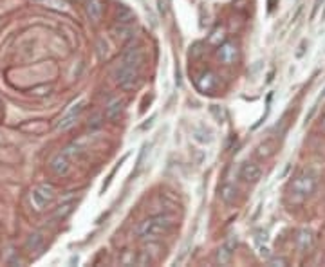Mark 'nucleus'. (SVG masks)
<instances>
[{
  "instance_id": "26",
  "label": "nucleus",
  "mask_w": 325,
  "mask_h": 267,
  "mask_svg": "<svg viewBox=\"0 0 325 267\" xmlns=\"http://www.w3.org/2000/svg\"><path fill=\"white\" fill-rule=\"evenodd\" d=\"M257 235H258V236H257V240H260V242L262 240H264V242L268 240V233H266V231H257Z\"/></svg>"
},
{
  "instance_id": "12",
  "label": "nucleus",
  "mask_w": 325,
  "mask_h": 267,
  "mask_svg": "<svg viewBox=\"0 0 325 267\" xmlns=\"http://www.w3.org/2000/svg\"><path fill=\"white\" fill-rule=\"evenodd\" d=\"M45 244V238L42 233H33V235H29V238L26 240V251L27 254H38L40 251H42V248H44Z\"/></svg>"
},
{
  "instance_id": "1",
  "label": "nucleus",
  "mask_w": 325,
  "mask_h": 267,
  "mask_svg": "<svg viewBox=\"0 0 325 267\" xmlns=\"http://www.w3.org/2000/svg\"><path fill=\"white\" fill-rule=\"evenodd\" d=\"M173 228V218L168 215H155L143 220L137 228V235L145 240H157L161 236L168 235Z\"/></svg>"
},
{
  "instance_id": "13",
  "label": "nucleus",
  "mask_w": 325,
  "mask_h": 267,
  "mask_svg": "<svg viewBox=\"0 0 325 267\" xmlns=\"http://www.w3.org/2000/svg\"><path fill=\"white\" fill-rule=\"evenodd\" d=\"M112 34L120 40H127L134 34V24L132 22H118L112 27Z\"/></svg>"
},
{
  "instance_id": "23",
  "label": "nucleus",
  "mask_w": 325,
  "mask_h": 267,
  "mask_svg": "<svg viewBox=\"0 0 325 267\" xmlns=\"http://www.w3.org/2000/svg\"><path fill=\"white\" fill-rule=\"evenodd\" d=\"M121 264H123V266H136V254L134 253L123 254V256H121Z\"/></svg>"
},
{
  "instance_id": "20",
  "label": "nucleus",
  "mask_w": 325,
  "mask_h": 267,
  "mask_svg": "<svg viewBox=\"0 0 325 267\" xmlns=\"http://www.w3.org/2000/svg\"><path fill=\"white\" fill-rule=\"evenodd\" d=\"M42 4L49 9H58V11H65L67 9V2L65 0H42Z\"/></svg>"
},
{
  "instance_id": "25",
  "label": "nucleus",
  "mask_w": 325,
  "mask_h": 267,
  "mask_svg": "<svg viewBox=\"0 0 325 267\" xmlns=\"http://www.w3.org/2000/svg\"><path fill=\"white\" fill-rule=\"evenodd\" d=\"M260 256H262V258H266V260H268L269 256H271V254H269V249H268V248H264V246H260Z\"/></svg>"
},
{
  "instance_id": "4",
  "label": "nucleus",
  "mask_w": 325,
  "mask_h": 267,
  "mask_svg": "<svg viewBox=\"0 0 325 267\" xmlns=\"http://www.w3.org/2000/svg\"><path fill=\"white\" fill-rule=\"evenodd\" d=\"M114 80L123 90H132L139 85V70L125 64H120V67L114 70Z\"/></svg>"
},
{
  "instance_id": "22",
  "label": "nucleus",
  "mask_w": 325,
  "mask_h": 267,
  "mask_svg": "<svg viewBox=\"0 0 325 267\" xmlns=\"http://www.w3.org/2000/svg\"><path fill=\"white\" fill-rule=\"evenodd\" d=\"M268 266H271V267H284V266H287V260H286V258H282V256H274V258H271V256H269V258H268Z\"/></svg>"
},
{
  "instance_id": "21",
  "label": "nucleus",
  "mask_w": 325,
  "mask_h": 267,
  "mask_svg": "<svg viewBox=\"0 0 325 267\" xmlns=\"http://www.w3.org/2000/svg\"><path fill=\"white\" fill-rule=\"evenodd\" d=\"M148 150H150V145H145L143 147V150H141V153H139V159H137V170H136V175L141 172V168H143V163H145V159H147V153H148Z\"/></svg>"
},
{
  "instance_id": "8",
  "label": "nucleus",
  "mask_w": 325,
  "mask_h": 267,
  "mask_svg": "<svg viewBox=\"0 0 325 267\" xmlns=\"http://www.w3.org/2000/svg\"><path fill=\"white\" fill-rule=\"evenodd\" d=\"M82 108H83V100H80V101L74 103V105H70L69 110H67V112L60 117V121H58V125H56L58 130H67V128L72 127V125L76 123L78 114L82 112Z\"/></svg>"
},
{
  "instance_id": "2",
  "label": "nucleus",
  "mask_w": 325,
  "mask_h": 267,
  "mask_svg": "<svg viewBox=\"0 0 325 267\" xmlns=\"http://www.w3.org/2000/svg\"><path fill=\"white\" fill-rule=\"evenodd\" d=\"M316 184H318V177H316L311 170H304V172H300L298 175L291 181V184H289L291 197H294L296 200H304V199H307L312 191L316 190Z\"/></svg>"
},
{
  "instance_id": "9",
  "label": "nucleus",
  "mask_w": 325,
  "mask_h": 267,
  "mask_svg": "<svg viewBox=\"0 0 325 267\" xmlns=\"http://www.w3.org/2000/svg\"><path fill=\"white\" fill-rule=\"evenodd\" d=\"M217 56L219 60L222 62V64H233L239 56V49H237V45L233 42H224L222 45H219V49H217Z\"/></svg>"
},
{
  "instance_id": "14",
  "label": "nucleus",
  "mask_w": 325,
  "mask_h": 267,
  "mask_svg": "<svg viewBox=\"0 0 325 267\" xmlns=\"http://www.w3.org/2000/svg\"><path fill=\"white\" fill-rule=\"evenodd\" d=\"M123 114V101L121 100H112L105 108V116L110 121H118Z\"/></svg>"
},
{
  "instance_id": "7",
  "label": "nucleus",
  "mask_w": 325,
  "mask_h": 267,
  "mask_svg": "<svg viewBox=\"0 0 325 267\" xmlns=\"http://www.w3.org/2000/svg\"><path fill=\"white\" fill-rule=\"evenodd\" d=\"M240 177L242 181L249 183V184H255L262 179V168L260 165H257L255 161H246L240 166Z\"/></svg>"
},
{
  "instance_id": "5",
  "label": "nucleus",
  "mask_w": 325,
  "mask_h": 267,
  "mask_svg": "<svg viewBox=\"0 0 325 267\" xmlns=\"http://www.w3.org/2000/svg\"><path fill=\"white\" fill-rule=\"evenodd\" d=\"M49 168H51L52 173H56V175H60V177L69 175L70 168H72V165H70V155L65 152V150L64 152L56 153V155L51 159V163H49Z\"/></svg>"
},
{
  "instance_id": "6",
  "label": "nucleus",
  "mask_w": 325,
  "mask_h": 267,
  "mask_svg": "<svg viewBox=\"0 0 325 267\" xmlns=\"http://www.w3.org/2000/svg\"><path fill=\"white\" fill-rule=\"evenodd\" d=\"M143 62H145V52H143V49H141L139 45H137V47H127V49H125L123 58H121V64L128 65V67H134V69L139 70Z\"/></svg>"
},
{
  "instance_id": "3",
  "label": "nucleus",
  "mask_w": 325,
  "mask_h": 267,
  "mask_svg": "<svg viewBox=\"0 0 325 267\" xmlns=\"http://www.w3.org/2000/svg\"><path fill=\"white\" fill-rule=\"evenodd\" d=\"M56 199V190L51 184H38L31 191V204L36 211H44Z\"/></svg>"
},
{
  "instance_id": "27",
  "label": "nucleus",
  "mask_w": 325,
  "mask_h": 267,
  "mask_svg": "<svg viewBox=\"0 0 325 267\" xmlns=\"http://www.w3.org/2000/svg\"><path fill=\"white\" fill-rule=\"evenodd\" d=\"M320 130H322V132H325V116L322 117V121H320Z\"/></svg>"
},
{
  "instance_id": "11",
  "label": "nucleus",
  "mask_w": 325,
  "mask_h": 267,
  "mask_svg": "<svg viewBox=\"0 0 325 267\" xmlns=\"http://www.w3.org/2000/svg\"><path fill=\"white\" fill-rule=\"evenodd\" d=\"M85 11L92 22H100L105 13V4L103 0H85Z\"/></svg>"
},
{
  "instance_id": "18",
  "label": "nucleus",
  "mask_w": 325,
  "mask_h": 267,
  "mask_svg": "<svg viewBox=\"0 0 325 267\" xmlns=\"http://www.w3.org/2000/svg\"><path fill=\"white\" fill-rule=\"evenodd\" d=\"M221 197H222L224 202L233 204L235 202V199H237V188L235 186H231V184L222 186V188H221Z\"/></svg>"
},
{
  "instance_id": "19",
  "label": "nucleus",
  "mask_w": 325,
  "mask_h": 267,
  "mask_svg": "<svg viewBox=\"0 0 325 267\" xmlns=\"http://www.w3.org/2000/svg\"><path fill=\"white\" fill-rule=\"evenodd\" d=\"M116 20L118 22H134V13L125 6H120L118 9V15H116Z\"/></svg>"
},
{
  "instance_id": "16",
  "label": "nucleus",
  "mask_w": 325,
  "mask_h": 267,
  "mask_svg": "<svg viewBox=\"0 0 325 267\" xmlns=\"http://www.w3.org/2000/svg\"><path fill=\"white\" fill-rule=\"evenodd\" d=\"M233 246L231 244H224L222 248L217 251V262L221 264V266H226V264H230L231 256H233Z\"/></svg>"
},
{
  "instance_id": "17",
  "label": "nucleus",
  "mask_w": 325,
  "mask_h": 267,
  "mask_svg": "<svg viewBox=\"0 0 325 267\" xmlns=\"http://www.w3.org/2000/svg\"><path fill=\"white\" fill-rule=\"evenodd\" d=\"M274 148H276V145H274V141H266V143H262V145H258V148H257V155L258 157H269V155H273L274 153Z\"/></svg>"
},
{
  "instance_id": "10",
  "label": "nucleus",
  "mask_w": 325,
  "mask_h": 267,
  "mask_svg": "<svg viewBox=\"0 0 325 267\" xmlns=\"http://www.w3.org/2000/svg\"><path fill=\"white\" fill-rule=\"evenodd\" d=\"M296 248L300 253H307L314 248V233L309 229H300L296 233Z\"/></svg>"
},
{
  "instance_id": "24",
  "label": "nucleus",
  "mask_w": 325,
  "mask_h": 267,
  "mask_svg": "<svg viewBox=\"0 0 325 267\" xmlns=\"http://www.w3.org/2000/svg\"><path fill=\"white\" fill-rule=\"evenodd\" d=\"M325 4V0H314V7H312V18H314V15L318 13V9Z\"/></svg>"
},
{
  "instance_id": "15",
  "label": "nucleus",
  "mask_w": 325,
  "mask_h": 267,
  "mask_svg": "<svg viewBox=\"0 0 325 267\" xmlns=\"http://www.w3.org/2000/svg\"><path fill=\"white\" fill-rule=\"evenodd\" d=\"M195 83H197V87L203 90V92H210V90L215 87V76H213L211 72H203V74L197 78Z\"/></svg>"
}]
</instances>
